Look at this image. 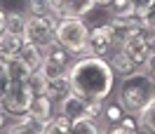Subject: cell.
Instances as JSON below:
<instances>
[{
  "instance_id": "25",
  "label": "cell",
  "mask_w": 155,
  "mask_h": 134,
  "mask_svg": "<svg viewBox=\"0 0 155 134\" xmlns=\"http://www.w3.org/2000/svg\"><path fill=\"white\" fill-rule=\"evenodd\" d=\"M10 85H12V78H10V71H7V64L0 61V104H2V99L7 94Z\"/></svg>"
},
{
  "instance_id": "31",
  "label": "cell",
  "mask_w": 155,
  "mask_h": 134,
  "mask_svg": "<svg viewBox=\"0 0 155 134\" xmlns=\"http://www.w3.org/2000/svg\"><path fill=\"white\" fill-rule=\"evenodd\" d=\"M5 122H7V113H5V108L0 104V129H5Z\"/></svg>"
},
{
  "instance_id": "14",
  "label": "cell",
  "mask_w": 155,
  "mask_h": 134,
  "mask_svg": "<svg viewBox=\"0 0 155 134\" xmlns=\"http://www.w3.org/2000/svg\"><path fill=\"white\" fill-rule=\"evenodd\" d=\"M7 134H45V122L24 113L21 118H17V122L7 127Z\"/></svg>"
},
{
  "instance_id": "10",
  "label": "cell",
  "mask_w": 155,
  "mask_h": 134,
  "mask_svg": "<svg viewBox=\"0 0 155 134\" xmlns=\"http://www.w3.org/2000/svg\"><path fill=\"white\" fill-rule=\"evenodd\" d=\"M94 7H97L94 0H52V14L57 19H66V17L82 19Z\"/></svg>"
},
{
  "instance_id": "11",
  "label": "cell",
  "mask_w": 155,
  "mask_h": 134,
  "mask_svg": "<svg viewBox=\"0 0 155 134\" xmlns=\"http://www.w3.org/2000/svg\"><path fill=\"white\" fill-rule=\"evenodd\" d=\"M54 101L49 99L47 94H40V96H33V101H31L28 111H26V115H31V118H35V120H40V122L47 125L54 115H57V111H54Z\"/></svg>"
},
{
  "instance_id": "1",
  "label": "cell",
  "mask_w": 155,
  "mask_h": 134,
  "mask_svg": "<svg viewBox=\"0 0 155 134\" xmlns=\"http://www.w3.org/2000/svg\"><path fill=\"white\" fill-rule=\"evenodd\" d=\"M68 80L75 94H82L94 101H106L113 87H115V73L104 57H89L82 54L73 61L68 71Z\"/></svg>"
},
{
  "instance_id": "3",
  "label": "cell",
  "mask_w": 155,
  "mask_h": 134,
  "mask_svg": "<svg viewBox=\"0 0 155 134\" xmlns=\"http://www.w3.org/2000/svg\"><path fill=\"white\" fill-rule=\"evenodd\" d=\"M89 40V26L85 19H75V17H66L59 19L57 24V45L68 49L71 54H85Z\"/></svg>"
},
{
  "instance_id": "5",
  "label": "cell",
  "mask_w": 155,
  "mask_h": 134,
  "mask_svg": "<svg viewBox=\"0 0 155 134\" xmlns=\"http://www.w3.org/2000/svg\"><path fill=\"white\" fill-rule=\"evenodd\" d=\"M57 24L59 19L54 14H45V17H31L26 21V28H24V42H33L38 47H52L57 42Z\"/></svg>"
},
{
  "instance_id": "2",
  "label": "cell",
  "mask_w": 155,
  "mask_h": 134,
  "mask_svg": "<svg viewBox=\"0 0 155 134\" xmlns=\"http://www.w3.org/2000/svg\"><path fill=\"white\" fill-rule=\"evenodd\" d=\"M150 99H155V80L148 75V71L139 68L132 75L120 78L117 104L125 108V113L139 115Z\"/></svg>"
},
{
  "instance_id": "7",
  "label": "cell",
  "mask_w": 155,
  "mask_h": 134,
  "mask_svg": "<svg viewBox=\"0 0 155 134\" xmlns=\"http://www.w3.org/2000/svg\"><path fill=\"white\" fill-rule=\"evenodd\" d=\"M71 66H73V54L54 42L52 47L45 49V61H42V66H40V73L47 78V80H52V78H64V75H68Z\"/></svg>"
},
{
  "instance_id": "13",
  "label": "cell",
  "mask_w": 155,
  "mask_h": 134,
  "mask_svg": "<svg viewBox=\"0 0 155 134\" xmlns=\"http://www.w3.org/2000/svg\"><path fill=\"white\" fill-rule=\"evenodd\" d=\"M71 92H73V87H71L68 75H64V78H52V80H47V85H45V94H47L57 106L61 104Z\"/></svg>"
},
{
  "instance_id": "26",
  "label": "cell",
  "mask_w": 155,
  "mask_h": 134,
  "mask_svg": "<svg viewBox=\"0 0 155 134\" xmlns=\"http://www.w3.org/2000/svg\"><path fill=\"white\" fill-rule=\"evenodd\" d=\"M129 2H132V10H134L139 17H143L146 12L155 5V0H129Z\"/></svg>"
},
{
  "instance_id": "12",
  "label": "cell",
  "mask_w": 155,
  "mask_h": 134,
  "mask_svg": "<svg viewBox=\"0 0 155 134\" xmlns=\"http://www.w3.org/2000/svg\"><path fill=\"white\" fill-rule=\"evenodd\" d=\"M21 47H24V38L21 35H14V33H2L0 35V61H10V59L19 57Z\"/></svg>"
},
{
  "instance_id": "28",
  "label": "cell",
  "mask_w": 155,
  "mask_h": 134,
  "mask_svg": "<svg viewBox=\"0 0 155 134\" xmlns=\"http://www.w3.org/2000/svg\"><path fill=\"white\" fill-rule=\"evenodd\" d=\"M141 21H143V28L155 31V5H153V7H150L148 12H146L143 17H141Z\"/></svg>"
},
{
  "instance_id": "27",
  "label": "cell",
  "mask_w": 155,
  "mask_h": 134,
  "mask_svg": "<svg viewBox=\"0 0 155 134\" xmlns=\"http://www.w3.org/2000/svg\"><path fill=\"white\" fill-rule=\"evenodd\" d=\"M104 134H139V129H132V127H125L122 122H115V125H108Z\"/></svg>"
},
{
  "instance_id": "33",
  "label": "cell",
  "mask_w": 155,
  "mask_h": 134,
  "mask_svg": "<svg viewBox=\"0 0 155 134\" xmlns=\"http://www.w3.org/2000/svg\"><path fill=\"white\" fill-rule=\"evenodd\" d=\"M94 2L101 5V7H110V2H113V0H94Z\"/></svg>"
},
{
  "instance_id": "21",
  "label": "cell",
  "mask_w": 155,
  "mask_h": 134,
  "mask_svg": "<svg viewBox=\"0 0 155 134\" xmlns=\"http://www.w3.org/2000/svg\"><path fill=\"white\" fill-rule=\"evenodd\" d=\"M71 134H104V129L97 125V120H75V122L71 125Z\"/></svg>"
},
{
  "instance_id": "18",
  "label": "cell",
  "mask_w": 155,
  "mask_h": 134,
  "mask_svg": "<svg viewBox=\"0 0 155 134\" xmlns=\"http://www.w3.org/2000/svg\"><path fill=\"white\" fill-rule=\"evenodd\" d=\"M136 118H139V127H141L143 132L155 134V99H150Z\"/></svg>"
},
{
  "instance_id": "30",
  "label": "cell",
  "mask_w": 155,
  "mask_h": 134,
  "mask_svg": "<svg viewBox=\"0 0 155 134\" xmlns=\"http://www.w3.org/2000/svg\"><path fill=\"white\" fill-rule=\"evenodd\" d=\"M143 71H148V75H150V78H153V80H155V57L150 59L148 64H146V68H143Z\"/></svg>"
},
{
  "instance_id": "22",
  "label": "cell",
  "mask_w": 155,
  "mask_h": 134,
  "mask_svg": "<svg viewBox=\"0 0 155 134\" xmlns=\"http://www.w3.org/2000/svg\"><path fill=\"white\" fill-rule=\"evenodd\" d=\"M26 7L31 17H45V14H52V0H28Z\"/></svg>"
},
{
  "instance_id": "6",
  "label": "cell",
  "mask_w": 155,
  "mask_h": 134,
  "mask_svg": "<svg viewBox=\"0 0 155 134\" xmlns=\"http://www.w3.org/2000/svg\"><path fill=\"white\" fill-rule=\"evenodd\" d=\"M113 47L120 49V40H117V35H115V31H113L110 24H101V26L89 28V40H87L85 54L106 59V57L113 54Z\"/></svg>"
},
{
  "instance_id": "23",
  "label": "cell",
  "mask_w": 155,
  "mask_h": 134,
  "mask_svg": "<svg viewBox=\"0 0 155 134\" xmlns=\"http://www.w3.org/2000/svg\"><path fill=\"white\" fill-rule=\"evenodd\" d=\"M101 118H104L108 125H115V122H120V120L125 118V108L115 101V104H110V106H106V108H104Z\"/></svg>"
},
{
  "instance_id": "17",
  "label": "cell",
  "mask_w": 155,
  "mask_h": 134,
  "mask_svg": "<svg viewBox=\"0 0 155 134\" xmlns=\"http://www.w3.org/2000/svg\"><path fill=\"white\" fill-rule=\"evenodd\" d=\"M26 21H28V14L26 12H7L5 14V31L7 33H14V35H24V28H26Z\"/></svg>"
},
{
  "instance_id": "16",
  "label": "cell",
  "mask_w": 155,
  "mask_h": 134,
  "mask_svg": "<svg viewBox=\"0 0 155 134\" xmlns=\"http://www.w3.org/2000/svg\"><path fill=\"white\" fill-rule=\"evenodd\" d=\"M19 57L24 59V64H26L31 71H40L42 61H45V47H38V45H33V42H24Z\"/></svg>"
},
{
  "instance_id": "24",
  "label": "cell",
  "mask_w": 155,
  "mask_h": 134,
  "mask_svg": "<svg viewBox=\"0 0 155 134\" xmlns=\"http://www.w3.org/2000/svg\"><path fill=\"white\" fill-rule=\"evenodd\" d=\"M45 85H47V78L42 75L40 71H33L31 78H28V87H31V92H33V96L45 94Z\"/></svg>"
},
{
  "instance_id": "32",
  "label": "cell",
  "mask_w": 155,
  "mask_h": 134,
  "mask_svg": "<svg viewBox=\"0 0 155 134\" xmlns=\"http://www.w3.org/2000/svg\"><path fill=\"white\" fill-rule=\"evenodd\" d=\"M5 14H7V12H5V10H0V35L5 33Z\"/></svg>"
},
{
  "instance_id": "8",
  "label": "cell",
  "mask_w": 155,
  "mask_h": 134,
  "mask_svg": "<svg viewBox=\"0 0 155 134\" xmlns=\"http://www.w3.org/2000/svg\"><path fill=\"white\" fill-rule=\"evenodd\" d=\"M31 101H33V92L28 87V80H12L7 94L2 99V108L7 115H14V118H21V115L28 111Z\"/></svg>"
},
{
  "instance_id": "19",
  "label": "cell",
  "mask_w": 155,
  "mask_h": 134,
  "mask_svg": "<svg viewBox=\"0 0 155 134\" xmlns=\"http://www.w3.org/2000/svg\"><path fill=\"white\" fill-rule=\"evenodd\" d=\"M7 71H10V78H12V80H28L31 73H33V71L24 64V59H21V57L10 59V61H7Z\"/></svg>"
},
{
  "instance_id": "9",
  "label": "cell",
  "mask_w": 155,
  "mask_h": 134,
  "mask_svg": "<svg viewBox=\"0 0 155 134\" xmlns=\"http://www.w3.org/2000/svg\"><path fill=\"white\" fill-rule=\"evenodd\" d=\"M120 49H122L127 57L136 64V68H146V64L153 59L150 47H148V28L141 26L139 31L129 33V35L120 42Z\"/></svg>"
},
{
  "instance_id": "20",
  "label": "cell",
  "mask_w": 155,
  "mask_h": 134,
  "mask_svg": "<svg viewBox=\"0 0 155 134\" xmlns=\"http://www.w3.org/2000/svg\"><path fill=\"white\" fill-rule=\"evenodd\" d=\"M71 120L64 118V115H54L47 125H45V134H71Z\"/></svg>"
},
{
  "instance_id": "4",
  "label": "cell",
  "mask_w": 155,
  "mask_h": 134,
  "mask_svg": "<svg viewBox=\"0 0 155 134\" xmlns=\"http://www.w3.org/2000/svg\"><path fill=\"white\" fill-rule=\"evenodd\" d=\"M104 101H94V99H87V96L82 94H75V92H71V94L61 101V104L57 106L59 115H64V118H68L71 122H75V120H85V118H89V120H99L101 118V113H104Z\"/></svg>"
},
{
  "instance_id": "29",
  "label": "cell",
  "mask_w": 155,
  "mask_h": 134,
  "mask_svg": "<svg viewBox=\"0 0 155 134\" xmlns=\"http://www.w3.org/2000/svg\"><path fill=\"white\" fill-rule=\"evenodd\" d=\"M148 47H150V54L155 57V31H148Z\"/></svg>"
},
{
  "instance_id": "15",
  "label": "cell",
  "mask_w": 155,
  "mask_h": 134,
  "mask_svg": "<svg viewBox=\"0 0 155 134\" xmlns=\"http://www.w3.org/2000/svg\"><path fill=\"white\" fill-rule=\"evenodd\" d=\"M108 64H110V68H113V73H115V75H120V78L132 75L134 71H139V68H136V64L127 57L122 49H115V52L108 57Z\"/></svg>"
}]
</instances>
